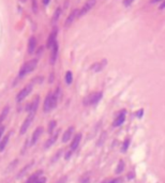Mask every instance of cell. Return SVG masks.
Instances as JSON below:
<instances>
[{"instance_id":"obj_1","label":"cell","mask_w":165,"mask_h":183,"mask_svg":"<svg viewBox=\"0 0 165 183\" xmlns=\"http://www.w3.org/2000/svg\"><path fill=\"white\" fill-rule=\"evenodd\" d=\"M58 103V94L57 92L55 94L53 93H48V95L46 96L44 101V105H43V112H50L53 108L56 107Z\"/></svg>"},{"instance_id":"obj_2","label":"cell","mask_w":165,"mask_h":183,"mask_svg":"<svg viewBox=\"0 0 165 183\" xmlns=\"http://www.w3.org/2000/svg\"><path fill=\"white\" fill-rule=\"evenodd\" d=\"M36 65H38V60H36V59H32L30 61L26 62L22 67H21V71H19V74H18L19 78H23V77L26 76L27 74L31 73V72L36 67Z\"/></svg>"},{"instance_id":"obj_3","label":"cell","mask_w":165,"mask_h":183,"mask_svg":"<svg viewBox=\"0 0 165 183\" xmlns=\"http://www.w3.org/2000/svg\"><path fill=\"white\" fill-rule=\"evenodd\" d=\"M34 115H36V112H29V115L27 116V118L25 119V121L23 122L22 126H21V129H19V133L21 134H25L27 132V129H28V128L30 126V124H31V122L33 121V119H34Z\"/></svg>"},{"instance_id":"obj_4","label":"cell","mask_w":165,"mask_h":183,"mask_svg":"<svg viewBox=\"0 0 165 183\" xmlns=\"http://www.w3.org/2000/svg\"><path fill=\"white\" fill-rule=\"evenodd\" d=\"M32 88H33V86H32V84H29V85H27L24 89H22L19 92H18L17 96H16V101H17L18 103L22 102L23 100H25V98L29 95V94L31 93L32 91Z\"/></svg>"},{"instance_id":"obj_5","label":"cell","mask_w":165,"mask_h":183,"mask_svg":"<svg viewBox=\"0 0 165 183\" xmlns=\"http://www.w3.org/2000/svg\"><path fill=\"white\" fill-rule=\"evenodd\" d=\"M95 2H97V0H87L86 3L83 5V8H82V9L80 10V12H78V17H82V16H84V15H86V14L88 13L90 10L95 5Z\"/></svg>"},{"instance_id":"obj_6","label":"cell","mask_w":165,"mask_h":183,"mask_svg":"<svg viewBox=\"0 0 165 183\" xmlns=\"http://www.w3.org/2000/svg\"><path fill=\"white\" fill-rule=\"evenodd\" d=\"M102 98V92H94V93L90 94L89 96L86 100V103L89 105H95Z\"/></svg>"},{"instance_id":"obj_7","label":"cell","mask_w":165,"mask_h":183,"mask_svg":"<svg viewBox=\"0 0 165 183\" xmlns=\"http://www.w3.org/2000/svg\"><path fill=\"white\" fill-rule=\"evenodd\" d=\"M42 133H43V128H42V126L36 128V131H34V132H33V134H32L31 140H30V146H34V145H36V141L40 139Z\"/></svg>"},{"instance_id":"obj_8","label":"cell","mask_w":165,"mask_h":183,"mask_svg":"<svg viewBox=\"0 0 165 183\" xmlns=\"http://www.w3.org/2000/svg\"><path fill=\"white\" fill-rule=\"evenodd\" d=\"M58 48H59V45H58V42L56 41L55 43H54L53 47H52V55H50V63L54 64V63L56 62V60H57V56H58Z\"/></svg>"},{"instance_id":"obj_9","label":"cell","mask_w":165,"mask_h":183,"mask_svg":"<svg viewBox=\"0 0 165 183\" xmlns=\"http://www.w3.org/2000/svg\"><path fill=\"white\" fill-rule=\"evenodd\" d=\"M125 115H127V112L125 110H121L119 114H118V116H117V118L115 119V121H114V126H119V125H121L123 122H125Z\"/></svg>"},{"instance_id":"obj_10","label":"cell","mask_w":165,"mask_h":183,"mask_svg":"<svg viewBox=\"0 0 165 183\" xmlns=\"http://www.w3.org/2000/svg\"><path fill=\"white\" fill-rule=\"evenodd\" d=\"M57 32H58V30L55 28L53 31H52V33L49 34L48 39H47V44H46V46H47V48H52L53 47L54 43L56 42V36H57Z\"/></svg>"},{"instance_id":"obj_11","label":"cell","mask_w":165,"mask_h":183,"mask_svg":"<svg viewBox=\"0 0 165 183\" xmlns=\"http://www.w3.org/2000/svg\"><path fill=\"white\" fill-rule=\"evenodd\" d=\"M78 12H80V10H74V11H72L70 15L68 16L67 20H66V27H69L70 25H71L72 22L75 20L76 17H78Z\"/></svg>"},{"instance_id":"obj_12","label":"cell","mask_w":165,"mask_h":183,"mask_svg":"<svg viewBox=\"0 0 165 183\" xmlns=\"http://www.w3.org/2000/svg\"><path fill=\"white\" fill-rule=\"evenodd\" d=\"M106 65V60L104 59V60H102L101 62H97V63H94L93 65L91 67V70L93 72H100V71H102L103 70V67Z\"/></svg>"},{"instance_id":"obj_13","label":"cell","mask_w":165,"mask_h":183,"mask_svg":"<svg viewBox=\"0 0 165 183\" xmlns=\"http://www.w3.org/2000/svg\"><path fill=\"white\" fill-rule=\"evenodd\" d=\"M36 39L34 36H31L29 39V43H28V53L29 54H32L36 49Z\"/></svg>"},{"instance_id":"obj_14","label":"cell","mask_w":165,"mask_h":183,"mask_svg":"<svg viewBox=\"0 0 165 183\" xmlns=\"http://www.w3.org/2000/svg\"><path fill=\"white\" fill-rule=\"evenodd\" d=\"M73 131H74V128H73V126H70V128L64 132V134H63L62 136V143H67V141L70 140L72 134H73Z\"/></svg>"},{"instance_id":"obj_15","label":"cell","mask_w":165,"mask_h":183,"mask_svg":"<svg viewBox=\"0 0 165 183\" xmlns=\"http://www.w3.org/2000/svg\"><path fill=\"white\" fill-rule=\"evenodd\" d=\"M80 140H82V134H77L74 137V139H73V141H72L71 143V150L72 151H74V150H76L77 149V147H78V145H80Z\"/></svg>"},{"instance_id":"obj_16","label":"cell","mask_w":165,"mask_h":183,"mask_svg":"<svg viewBox=\"0 0 165 183\" xmlns=\"http://www.w3.org/2000/svg\"><path fill=\"white\" fill-rule=\"evenodd\" d=\"M42 170H38V171H36L33 174H31L30 177H29V179L26 181V183H34L38 180L39 178H41V174H42Z\"/></svg>"},{"instance_id":"obj_17","label":"cell","mask_w":165,"mask_h":183,"mask_svg":"<svg viewBox=\"0 0 165 183\" xmlns=\"http://www.w3.org/2000/svg\"><path fill=\"white\" fill-rule=\"evenodd\" d=\"M9 138H10V134H7L3 138L0 140V152L5 150V148L7 147V145L9 143Z\"/></svg>"},{"instance_id":"obj_18","label":"cell","mask_w":165,"mask_h":183,"mask_svg":"<svg viewBox=\"0 0 165 183\" xmlns=\"http://www.w3.org/2000/svg\"><path fill=\"white\" fill-rule=\"evenodd\" d=\"M58 135H59V133L57 132L56 134L52 136V138L48 139V141H46V143H45V145H44V148H45V149H47L48 147H50V146H52V145H53V143H55V141H56V139L58 138Z\"/></svg>"},{"instance_id":"obj_19","label":"cell","mask_w":165,"mask_h":183,"mask_svg":"<svg viewBox=\"0 0 165 183\" xmlns=\"http://www.w3.org/2000/svg\"><path fill=\"white\" fill-rule=\"evenodd\" d=\"M60 14H61V9L58 8V9L55 11V13H54L53 15V18H52V24H53V25H55L56 22H58L59 17H60Z\"/></svg>"},{"instance_id":"obj_20","label":"cell","mask_w":165,"mask_h":183,"mask_svg":"<svg viewBox=\"0 0 165 183\" xmlns=\"http://www.w3.org/2000/svg\"><path fill=\"white\" fill-rule=\"evenodd\" d=\"M64 81H66V83H67L68 85H70L72 83V81H73V75H72V72L71 71H68L67 73H66V76H64Z\"/></svg>"},{"instance_id":"obj_21","label":"cell","mask_w":165,"mask_h":183,"mask_svg":"<svg viewBox=\"0 0 165 183\" xmlns=\"http://www.w3.org/2000/svg\"><path fill=\"white\" fill-rule=\"evenodd\" d=\"M9 106H7L5 108H3V110H2V112H1V116H0V122H2V121L5 120V118L7 117V115H8V112H9Z\"/></svg>"},{"instance_id":"obj_22","label":"cell","mask_w":165,"mask_h":183,"mask_svg":"<svg viewBox=\"0 0 165 183\" xmlns=\"http://www.w3.org/2000/svg\"><path fill=\"white\" fill-rule=\"evenodd\" d=\"M123 166H125V164H123V162L121 161L120 163H119V165H118V168L116 169V172H117V174H120L121 171L123 170Z\"/></svg>"},{"instance_id":"obj_23","label":"cell","mask_w":165,"mask_h":183,"mask_svg":"<svg viewBox=\"0 0 165 183\" xmlns=\"http://www.w3.org/2000/svg\"><path fill=\"white\" fill-rule=\"evenodd\" d=\"M56 126V122L55 121H52L50 123H49V126H48V132H49V134H52L53 133V129H54V128Z\"/></svg>"},{"instance_id":"obj_24","label":"cell","mask_w":165,"mask_h":183,"mask_svg":"<svg viewBox=\"0 0 165 183\" xmlns=\"http://www.w3.org/2000/svg\"><path fill=\"white\" fill-rule=\"evenodd\" d=\"M90 181V177L87 174V176H85L84 178H82V180H80V183H89Z\"/></svg>"},{"instance_id":"obj_25","label":"cell","mask_w":165,"mask_h":183,"mask_svg":"<svg viewBox=\"0 0 165 183\" xmlns=\"http://www.w3.org/2000/svg\"><path fill=\"white\" fill-rule=\"evenodd\" d=\"M32 8H33V12L38 13V5H36V0H32Z\"/></svg>"},{"instance_id":"obj_26","label":"cell","mask_w":165,"mask_h":183,"mask_svg":"<svg viewBox=\"0 0 165 183\" xmlns=\"http://www.w3.org/2000/svg\"><path fill=\"white\" fill-rule=\"evenodd\" d=\"M122 182V179L121 178H116V179H112V180H109L108 183H121Z\"/></svg>"},{"instance_id":"obj_27","label":"cell","mask_w":165,"mask_h":183,"mask_svg":"<svg viewBox=\"0 0 165 183\" xmlns=\"http://www.w3.org/2000/svg\"><path fill=\"white\" fill-rule=\"evenodd\" d=\"M45 182H46V178H45V177H41V178L38 179L34 183H45Z\"/></svg>"},{"instance_id":"obj_28","label":"cell","mask_w":165,"mask_h":183,"mask_svg":"<svg viewBox=\"0 0 165 183\" xmlns=\"http://www.w3.org/2000/svg\"><path fill=\"white\" fill-rule=\"evenodd\" d=\"M133 1L134 0H125V1H123V5H125V7H130V5H132Z\"/></svg>"},{"instance_id":"obj_29","label":"cell","mask_w":165,"mask_h":183,"mask_svg":"<svg viewBox=\"0 0 165 183\" xmlns=\"http://www.w3.org/2000/svg\"><path fill=\"white\" fill-rule=\"evenodd\" d=\"M129 143H130L129 140H127V143H123V147H122V151H125V150L128 149V147H129Z\"/></svg>"},{"instance_id":"obj_30","label":"cell","mask_w":165,"mask_h":183,"mask_svg":"<svg viewBox=\"0 0 165 183\" xmlns=\"http://www.w3.org/2000/svg\"><path fill=\"white\" fill-rule=\"evenodd\" d=\"M5 129V128L3 126V125H0V140H1V136H2V134H3Z\"/></svg>"},{"instance_id":"obj_31","label":"cell","mask_w":165,"mask_h":183,"mask_svg":"<svg viewBox=\"0 0 165 183\" xmlns=\"http://www.w3.org/2000/svg\"><path fill=\"white\" fill-rule=\"evenodd\" d=\"M66 181H67V177H63V178L60 179L57 183H66Z\"/></svg>"},{"instance_id":"obj_32","label":"cell","mask_w":165,"mask_h":183,"mask_svg":"<svg viewBox=\"0 0 165 183\" xmlns=\"http://www.w3.org/2000/svg\"><path fill=\"white\" fill-rule=\"evenodd\" d=\"M160 10H164L165 9V0H163V2L160 5V8H159Z\"/></svg>"},{"instance_id":"obj_33","label":"cell","mask_w":165,"mask_h":183,"mask_svg":"<svg viewBox=\"0 0 165 183\" xmlns=\"http://www.w3.org/2000/svg\"><path fill=\"white\" fill-rule=\"evenodd\" d=\"M160 1H162V0H151L152 3H156V2H160Z\"/></svg>"},{"instance_id":"obj_34","label":"cell","mask_w":165,"mask_h":183,"mask_svg":"<svg viewBox=\"0 0 165 183\" xmlns=\"http://www.w3.org/2000/svg\"><path fill=\"white\" fill-rule=\"evenodd\" d=\"M48 2H49V0H43V3H44V5H47Z\"/></svg>"}]
</instances>
